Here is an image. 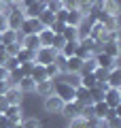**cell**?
Wrapping results in <instances>:
<instances>
[{"mask_svg":"<svg viewBox=\"0 0 121 128\" xmlns=\"http://www.w3.org/2000/svg\"><path fill=\"white\" fill-rule=\"evenodd\" d=\"M53 64L60 68V73H66V56H62V54L58 51V54H55V58H53Z\"/></svg>","mask_w":121,"mask_h":128,"instance_id":"31","label":"cell"},{"mask_svg":"<svg viewBox=\"0 0 121 128\" xmlns=\"http://www.w3.org/2000/svg\"><path fill=\"white\" fill-rule=\"evenodd\" d=\"M106 83H108V88H121V68L119 66H115V68L108 70Z\"/></svg>","mask_w":121,"mask_h":128,"instance_id":"18","label":"cell"},{"mask_svg":"<svg viewBox=\"0 0 121 128\" xmlns=\"http://www.w3.org/2000/svg\"><path fill=\"white\" fill-rule=\"evenodd\" d=\"M30 77L34 79V83H38V81H47L45 66H43V64H34V70H32V75H30Z\"/></svg>","mask_w":121,"mask_h":128,"instance_id":"26","label":"cell"},{"mask_svg":"<svg viewBox=\"0 0 121 128\" xmlns=\"http://www.w3.org/2000/svg\"><path fill=\"white\" fill-rule=\"evenodd\" d=\"M34 64H36V62H21V64H19V70H21L23 77H30V75H32V70H34Z\"/></svg>","mask_w":121,"mask_h":128,"instance_id":"33","label":"cell"},{"mask_svg":"<svg viewBox=\"0 0 121 128\" xmlns=\"http://www.w3.org/2000/svg\"><path fill=\"white\" fill-rule=\"evenodd\" d=\"M9 90V86H6V81H0V96H4V92Z\"/></svg>","mask_w":121,"mask_h":128,"instance_id":"48","label":"cell"},{"mask_svg":"<svg viewBox=\"0 0 121 128\" xmlns=\"http://www.w3.org/2000/svg\"><path fill=\"white\" fill-rule=\"evenodd\" d=\"M102 11L106 15H111V17H117V15H119V0H104Z\"/></svg>","mask_w":121,"mask_h":128,"instance_id":"20","label":"cell"},{"mask_svg":"<svg viewBox=\"0 0 121 128\" xmlns=\"http://www.w3.org/2000/svg\"><path fill=\"white\" fill-rule=\"evenodd\" d=\"M19 45H21L23 49L36 51V49L40 47V43H38V36H36V34H23V36L19 38Z\"/></svg>","mask_w":121,"mask_h":128,"instance_id":"12","label":"cell"},{"mask_svg":"<svg viewBox=\"0 0 121 128\" xmlns=\"http://www.w3.org/2000/svg\"><path fill=\"white\" fill-rule=\"evenodd\" d=\"M106 75H108V68L96 66V70H94V77H96V81H106Z\"/></svg>","mask_w":121,"mask_h":128,"instance_id":"37","label":"cell"},{"mask_svg":"<svg viewBox=\"0 0 121 128\" xmlns=\"http://www.w3.org/2000/svg\"><path fill=\"white\" fill-rule=\"evenodd\" d=\"M62 107H64V100L58 98L55 94H51V96L45 98V111H47V113H60Z\"/></svg>","mask_w":121,"mask_h":128,"instance_id":"8","label":"cell"},{"mask_svg":"<svg viewBox=\"0 0 121 128\" xmlns=\"http://www.w3.org/2000/svg\"><path fill=\"white\" fill-rule=\"evenodd\" d=\"M66 15H68V9L64 6V9H60L58 13H55V19H60V22H66Z\"/></svg>","mask_w":121,"mask_h":128,"instance_id":"44","label":"cell"},{"mask_svg":"<svg viewBox=\"0 0 121 128\" xmlns=\"http://www.w3.org/2000/svg\"><path fill=\"white\" fill-rule=\"evenodd\" d=\"M104 126L106 128H121V118L119 115H113V118L104 120Z\"/></svg>","mask_w":121,"mask_h":128,"instance_id":"36","label":"cell"},{"mask_svg":"<svg viewBox=\"0 0 121 128\" xmlns=\"http://www.w3.org/2000/svg\"><path fill=\"white\" fill-rule=\"evenodd\" d=\"M79 47H81V49H85L87 54H91V56L100 51V45L94 41V38H89V36H83V38H79Z\"/></svg>","mask_w":121,"mask_h":128,"instance_id":"17","label":"cell"},{"mask_svg":"<svg viewBox=\"0 0 121 128\" xmlns=\"http://www.w3.org/2000/svg\"><path fill=\"white\" fill-rule=\"evenodd\" d=\"M104 102H106L111 109L119 107L121 105V88H108V90L104 92Z\"/></svg>","mask_w":121,"mask_h":128,"instance_id":"6","label":"cell"},{"mask_svg":"<svg viewBox=\"0 0 121 128\" xmlns=\"http://www.w3.org/2000/svg\"><path fill=\"white\" fill-rule=\"evenodd\" d=\"M17 88L21 90V94H28V92H34L36 83H34V79H32V77H21V81L17 83Z\"/></svg>","mask_w":121,"mask_h":128,"instance_id":"23","label":"cell"},{"mask_svg":"<svg viewBox=\"0 0 121 128\" xmlns=\"http://www.w3.org/2000/svg\"><path fill=\"white\" fill-rule=\"evenodd\" d=\"M66 45V41H64L62 34H53V41H51V47H53L55 51H62V47Z\"/></svg>","mask_w":121,"mask_h":128,"instance_id":"34","label":"cell"},{"mask_svg":"<svg viewBox=\"0 0 121 128\" xmlns=\"http://www.w3.org/2000/svg\"><path fill=\"white\" fill-rule=\"evenodd\" d=\"M11 128H23V126H21V122H19V124H13Z\"/></svg>","mask_w":121,"mask_h":128,"instance_id":"51","label":"cell"},{"mask_svg":"<svg viewBox=\"0 0 121 128\" xmlns=\"http://www.w3.org/2000/svg\"><path fill=\"white\" fill-rule=\"evenodd\" d=\"M55 54H58V51H55L53 47H38L36 54H34V62L43 64V66H45V64H51L53 58H55Z\"/></svg>","mask_w":121,"mask_h":128,"instance_id":"3","label":"cell"},{"mask_svg":"<svg viewBox=\"0 0 121 128\" xmlns=\"http://www.w3.org/2000/svg\"><path fill=\"white\" fill-rule=\"evenodd\" d=\"M9 107V102H6V98L4 96H0V113H4V109Z\"/></svg>","mask_w":121,"mask_h":128,"instance_id":"46","label":"cell"},{"mask_svg":"<svg viewBox=\"0 0 121 128\" xmlns=\"http://www.w3.org/2000/svg\"><path fill=\"white\" fill-rule=\"evenodd\" d=\"M4 115L11 120V124H19L23 120V111H21V105H9L4 109Z\"/></svg>","mask_w":121,"mask_h":128,"instance_id":"9","label":"cell"},{"mask_svg":"<svg viewBox=\"0 0 121 128\" xmlns=\"http://www.w3.org/2000/svg\"><path fill=\"white\" fill-rule=\"evenodd\" d=\"M21 126L23 128H40V122L36 118H28V120H21Z\"/></svg>","mask_w":121,"mask_h":128,"instance_id":"41","label":"cell"},{"mask_svg":"<svg viewBox=\"0 0 121 128\" xmlns=\"http://www.w3.org/2000/svg\"><path fill=\"white\" fill-rule=\"evenodd\" d=\"M21 36L23 34L19 30H9V28H6V30L0 32V43H2V45H11V43H17Z\"/></svg>","mask_w":121,"mask_h":128,"instance_id":"10","label":"cell"},{"mask_svg":"<svg viewBox=\"0 0 121 128\" xmlns=\"http://www.w3.org/2000/svg\"><path fill=\"white\" fill-rule=\"evenodd\" d=\"M4 98H6V102H9V105H21L23 94H21V90H19L17 86H11L9 90L4 92Z\"/></svg>","mask_w":121,"mask_h":128,"instance_id":"11","label":"cell"},{"mask_svg":"<svg viewBox=\"0 0 121 128\" xmlns=\"http://www.w3.org/2000/svg\"><path fill=\"white\" fill-rule=\"evenodd\" d=\"M45 73H47V79H55V75H60V68L51 62V64H45Z\"/></svg>","mask_w":121,"mask_h":128,"instance_id":"35","label":"cell"},{"mask_svg":"<svg viewBox=\"0 0 121 128\" xmlns=\"http://www.w3.org/2000/svg\"><path fill=\"white\" fill-rule=\"evenodd\" d=\"M36 19L40 22V26H43V28H49L51 24L55 22V13H51V11H47V9H45V11H43V13H40Z\"/></svg>","mask_w":121,"mask_h":128,"instance_id":"24","label":"cell"},{"mask_svg":"<svg viewBox=\"0 0 121 128\" xmlns=\"http://www.w3.org/2000/svg\"><path fill=\"white\" fill-rule=\"evenodd\" d=\"M4 60H6V58H0V66H2V64H4Z\"/></svg>","mask_w":121,"mask_h":128,"instance_id":"52","label":"cell"},{"mask_svg":"<svg viewBox=\"0 0 121 128\" xmlns=\"http://www.w3.org/2000/svg\"><path fill=\"white\" fill-rule=\"evenodd\" d=\"M100 51L106 56H111V58H119V43L117 41H106L100 45Z\"/></svg>","mask_w":121,"mask_h":128,"instance_id":"19","label":"cell"},{"mask_svg":"<svg viewBox=\"0 0 121 128\" xmlns=\"http://www.w3.org/2000/svg\"><path fill=\"white\" fill-rule=\"evenodd\" d=\"M6 75H9V70H6L4 66H0V81H4V79H6Z\"/></svg>","mask_w":121,"mask_h":128,"instance_id":"47","label":"cell"},{"mask_svg":"<svg viewBox=\"0 0 121 128\" xmlns=\"http://www.w3.org/2000/svg\"><path fill=\"white\" fill-rule=\"evenodd\" d=\"M0 58H6V54H4V45L0 43Z\"/></svg>","mask_w":121,"mask_h":128,"instance_id":"49","label":"cell"},{"mask_svg":"<svg viewBox=\"0 0 121 128\" xmlns=\"http://www.w3.org/2000/svg\"><path fill=\"white\" fill-rule=\"evenodd\" d=\"M81 109H83V105H79L76 100H70V102H64V107H62L60 113H62L64 118L72 120V118H76V115H81Z\"/></svg>","mask_w":121,"mask_h":128,"instance_id":"7","label":"cell"},{"mask_svg":"<svg viewBox=\"0 0 121 128\" xmlns=\"http://www.w3.org/2000/svg\"><path fill=\"white\" fill-rule=\"evenodd\" d=\"M83 22H85V15H83V13H79L76 9H68V15H66V24H68V26L81 28Z\"/></svg>","mask_w":121,"mask_h":128,"instance_id":"15","label":"cell"},{"mask_svg":"<svg viewBox=\"0 0 121 128\" xmlns=\"http://www.w3.org/2000/svg\"><path fill=\"white\" fill-rule=\"evenodd\" d=\"M66 28V22H60V19H55L53 24L49 26V30L53 32V34H62V30Z\"/></svg>","mask_w":121,"mask_h":128,"instance_id":"38","label":"cell"},{"mask_svg":"<svg viewBox=\"0 0 121 128\" xmlns=\"http://www.w3.org/2000/svg\"><path fill=\"white\" fill-rule=\"evenodd\" d=\"M6 30V15L4 13H0V32Z\"/></svg>","mask_w":121,"mask_h":128,"instance_id":"45","label":"cell"},{"mask_svg":"<svg viewBox=\"0 0 121 128\" xmlns=\"http://www.w3.org/2000/svg\"><path fill=\"white\" fill-rule=\"evenodd\" d=\"M2 66L11 73V70H15V68L19 66V62H17V58H9V56H6V60H4V64H2Z\"/></svg>","mask_w":121,"mask_h":128,"instance_id":"39","label":"cell"},{"mask_svg":"<svg viewBox=\"0 0 121 128\" xmlns=\"http://www.w3.org/2000/svg\"><path fill=\"white\" fill-rule=\"evenodd\" d=\"M76 47H79V41H66V45L62 47V51H60V54L66 56V58H70V56L76 54Z\"/></svg>","mask_w":121,"mask_h":128,"instance_id":"28","label":"cell"},{"mask_svg":"<svg viewBox=\"0 0 121 128\" xmlns=\"http://www.w3.org/2000/svg\"><path fill=\"white\" fill-rule=\"evenodd\" d=\"M62 36H64V41H79V28L66 24V28L62 30Z\"/></svg>","mask_w":121,"mask_h":128,"instance_id":"25","label":"cell"},{"mask_svg":"<svg viewBox=\"0 0 121 128\" xmlns=\"http://www.w3.org/2000/svg\"><path fill=\"white\" fill-rule=\"evenodd\" d=\"M102 126H104V122H102V120H98V118L85 120V128H102Z\"/></svg>","mask_w":121,"mask_h":128,"instance_id":"40","label":"cell"},{"mask_svg":"<svg viewBox=\"0 0 121 128\" xmlns=\"http://www.w3.org/2000/svg\"><path fill=\"white\" fill-rule=\"evenodd\" d=\"M11 2V6H19V2H21V0H9Z\"/></svg>","mask_w":121,"mask_h":128,"instance_id":"50","label":"cell"},{"mask_svg":"<svg viewBox=\"0 0 121 128\" xmlns=\"http://www.w3.org/2000/svg\"><path fill=\"white\" fill-rule=\"evenodd\" d=\"M68 122H70V126H68V128H85V120L81 118V115H76V118L68 120Z\"/></svg>","mask_w":121,"mask_h":128,"instance_id":"42","label":"cell"},{"mask_svg":"<svg viewBox=\"0 0 121 128\" xmlns=\"http://www.w3.org/2000/svg\"><path fill=\"white\" fill-rule=\"evenodd\" d=\"M36 36H38L40 47H51V41H53V32H51L49 28H43V30L36 34Z\"/></svg>","mask_w":121,"mask_h":128,"instance_id":"21","label":"cell"},{"mask_svg":"<svg viewBox=\"0 0 121 128\" xmlns=\"http://www.w3.org/2000/svg\"><path fill=\"white\" fill-rule=\"evenodd\" d=\"M79 83L83 88H87V90H89V88H94L96 86V77H94V73H83L79 77Z\"/></svg>","mask_w":121,"mask_h":128,"instance_id":"29","label":"cell"},{"mask_svg":"<svg viewBox=\"0 0 121 128\" xmlns=\"http://www.w3.org/2000/svg\"><path fill=\"white\" fill-rule=\"evenodd\" d=\"M34 92L38 96H43V98H47V96L53 94V79H47V81H38L34 88Z\"/></svg>","mask_w":121,"mask_h":128,"instance_id":"13","label":"cell"},{"mask_svg":"<svg viewBox=\"0 0 121 128\" xmlns=\"http://www.w3.org/2000/svg\"><path fill=\"white\" fill-rule=\"evenodd\" d=\"M94 60L98 66H102V68H115V66H119V58H111V56L102 54V51H98V54H94Z\"/></svg>","mask_w":121,"mask_h":128,"instance_id":"5","label":"cell"},{"mask_svg":"<svg viewBox=\"0 0 121 128\" xmlns=\"http://www.w3.org/2000/svg\"><path fill=\"white\" fill-rule=\"evenodd\" d=\"M45 6H47V11H51V13H58L60 9H64V2L62 0H45Z\"/></svg>","mask_w":121,"mask_h":128,"instance_id":"30","label":"cell"},{"mask_svg":"<svg viewBox=\"0 0 121 128\" xmlns=\"http://www.w3.org/2000/svg\"><path fill=\"white\" fill-rule=\"evenodd\" d=\"M81 68H83V60H81V58H76V56L66 58V73H70V75H79Z\"/></svg>","mask_w":121,"mask_h":128,"instance_id":"14","label":"cell"},{"mask_svg":"<svg viewBox=\"0 0 121 128\" xmlns=\"http://www.w3.org/2000/svg\"><path fill=\"white\" fill-rule=\"evenodd\" d=\"M91 105H94V113H96V118L104 122V115H106V111L111 109V107H108L104 100H96V102H91Z\"/></svg>","mask_w":121,"mask_h":128,"instance_id":"22","label":"cell"},{"mask_svg":"<svg viewBox=\"0 0 121 128\" xmlns=\"http://www.w3.org/2000/svg\"><path fill=\"white\" fill-rule=\"evenodd\" d=\"M40 30H43V26H40V22L36 17H26L23 24H21V28H19L21 34H38Z\"/></svg>","mask_w":121,"mask_h":128,"instance_id":"4","label":"cell"},{"mask_svg":"<svg viewBox=\"0 0 121 128\" xmlns=\"http://www.w3.org/2000/svg\"><path fill=\"white\" fill-rule=\"evenodd\" d=\"M34 54H36V51H30V49H23V47H21L15 58H17L19 64H21V62H34Z\"/></svg>","mask_w":121,"mask_h":128,"instance_id":"27","label":"cell"},{"mask_svg":"<svg viewBox=\"0 0 121 128\" xmlns=\"http://www.w3.org/2000/svg\"><path fill=\"white\" fill-rule=\"evenodd\" d=\"M53 94L58 96V98H62L64 102L74 100V88L68 81H53Z\"/></svg>","mask_w":121,"mask_h":128,"instance_id":"1","label":"cell"},{"mask_svg":"<svg viewBox=\"0 0 121 128\" xmlns=\"http://www.w3.org/2000/svg\"><path fill=\"white\" fill-rule=\"evenodd\" d=\"M19 49H21V45H19V41H17V43H11V45H4V54L9 56V58H15Z\"/></svg>","mask_w":121,"mask_h":128,"instance_id":"32","label":"cell"},{"mask_svg":"<svg viewBox=\"0 0 121 128\" xmlns=\"http://www.w3.org/2000/svg\"><path fill=\"white\" fill-rule=\"evenodd\" d=\"M45 9H47V6H45V0H36L34 4H30V6L23 9V15H26V17H38Z\"/></svg>","mask_w":121,"mask_h":128,"instance_id":"16","label":"cell"},{"mask_svg":"<svg viewBox=\"0 0 121 128\" xmlns=\"http://www.w3.org/2000/svg\"><path fill=\"white\" fill-rule=\"evenodd\" d=\"M23 19H26L23 11L19 9V6H11V11L6 13V28H9V30H19L21 24H23Z\"/></svg>","mask_w":121,"mask_h":128,"instance_id":"2","label":"cell"},{"mask_svg":"<svg viewBox=\"0 0 121 128\" xmlns=\"http://www.w3.org/2000/svg\"><path fill=\"white\" fill-rule=\"evenodd\" d=\"M13 124H11V120L6 118L4 113H0V128H11Z\"/></svg>","mask_w":121,"mask_h":128,"instance_id":"43","label":"cell"}]
</instances>
